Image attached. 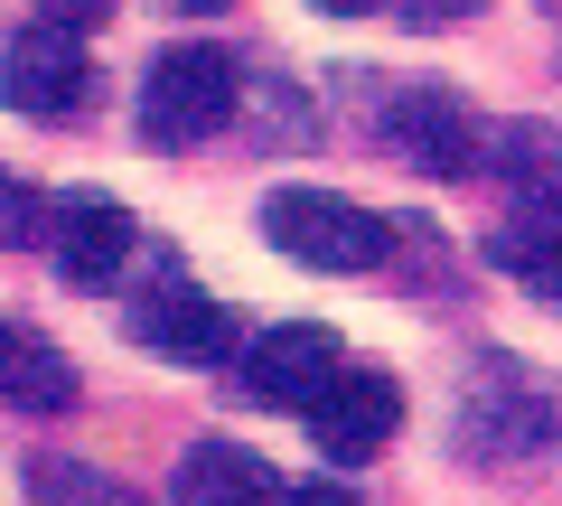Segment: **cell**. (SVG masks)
I'll list each match as a JSON object with an SVG mask.
<instances>
[{
    "label": "cell",
    "mask_w": 562,
    "mask_h": 506,
    "mask_svg": "<svg viewBox=\"0 0 562 506\" xmlns=\"http://www.w3.org/2000/svg\"><path fill=\"white\" fill-rule=\"evenodd\" d=\"M29 225H38V198H29V188L10 179V169H0V244H20Z\"/></svg>",
    "instance_id": "obj_13"
},
{
    "label": "cell",
    "mask_w": 562,
    "mask_h": 506,
    "mask_svg": "<svg viewBox=\"0 0 562 506\" xmlns=\"http://www.w3.org/2000/svg\"><path fill=\"white\" fill-rule=\"evenodd\" d=\"M76 38L85 29H57V20L20 29V38L0 47V103H10V113H38V122L76 113V103L94 94V57H85Z\"/></svg>",
    "instance_id": "obj_4"
},
{
    "label": "cell",
    "mask_w": 562,
    "mask_h": 506,
    "mask_svg": "<svg viewBox=\"0 0 562 506\" xmlns=\"http://www.w3.org/2000/svg\"><path fill=\"white\" fill-rule=\"evenodd\" d=\"M47 254H57V272L76 291H113L122 263H132V216H122V198H103V188L47 198Z\"/></svg>",
    "instance_id": "obj_7"
},
{
    "label": "cell",
    "mask_w": 562,
    "mask_h": 506,
    "mask_svg": "<svg viewBox=\"0 0 562 506\" xmlns=\"http://www.w3.org/2000/svg\"><path fill=\"white\" fill-rule=\"evenodd\" d=\"M132 338L150 347L160 366H225V347H235V310L206 301L188 272H169V282H150L132 301Z\"/></svg>",
    "instance_id": "obj_6"
},
{
    "label": "cell",
    "mask_w": 562,
    "mask_h": 506,
    "mask_svg": "<svg viewBox=\"0 0 562 506\" xmlns=\"http://www.w3.org/2000/svg\"><path fill=\"white\" fill-rule=\"evenodd\" d=\"M179 10H235V0H179Z\"/></svg>",
    "instance_id": "obj_17"
},
{
    "label": "cell",
    "mask_w": 562,
    "mask_h": 506,
    "mask_svg": "<svg viewBox=\"0 0 562 506\" xmlns=\"http://www.w3.org/2000/svg\"><path fill=\"white\" fill-rule=\"evenodd\" d=\"M319 10H338V20H357V10H375V0H319Z\"/></svg>",
    "instance_id": "obj_16"
},
{
    "label": "cell",
    "mask_w": 562,
    "mask_h": 506,
    "mask_svg": "<svg viewBox=\"0 0 562 506\" xmlns=\"http://www.w3.org/2000/svg\"><path fill=\"white\" fill-rule=\"evenodd\" d=\"M394 423H403L394 375H357V366H347L338 385H328L319 404H310V441H319V460H338V469L375 460V450L394 441Z\"/></svg>",
    "instance_id": "obj_8"
},
{
    "label": "cell",
    "mask_w": 562,
    "mask_h": 506,
    "mask_svg": "<svg viewBox=\"0 0 562 506\" xmlns=\"http://www.w3.org/2000/svg\"><path fill=\"white\" fill-rule=\"evenodd\" d=\"M338 375H347L338 328H319V319H281V328H262L254 357H244V394H254V404H281V413H310L328 385H338Z\"/></svg>",
    "instance_id": "obj_5"
},
{
    "label": "cell",
    "mask_w": 562,
    "mask_h": 506,
    "mask_svg": "<svg viewBox=\"0 0 562 506\" xmlns=\"http://www.w3.org/2000/svg\"><path fill=\"white\" fill-rule=\"evenodd\" d=\"M0 404L10 413H66L76 404V366L29 328H0Z\"/></svg>",
    "instance_id": "obj_10"
},
{
    "label": "cell",
    "mask_w": 562,
    "mask_h": 506,
    "mask_svg": "<svg viewBox=\"0 0 562 506\" xmlns=\"http://www.w3.org/2000/svg\"><path fill=\"white\" fill-rule=\"evenodd\" d=\"M384 150L413 160L422 179H469V169L487 160V132H479V113H469L450 85H413V94H394V113H384Z\"/></svg>",
    "instance_id": "obj_3"
},
{
    "label": "cell",
    "mask_w": 562,
    "mask_h": 506,
    "mask_svg": "<svg viewBox=\"0 0 562 506\" xmlns=\"http://www.w3.org/2000/svg\"><path fill=\"white\" fill-rule=\"evenodd\" d=\"M38 20H57V29H94V20H113V0H29Z\"/></svg>",
    "instance_id": "obj_15"
},
{
    "label": "cell",
    "mask_w": 562,
    "mask_h": 506,
    "mask_svg": "<svg viewBox=\"0 0 562 506\" xmlns=\"http://www.w3.org/2000/svg\"><path fill=\"white\" fill-rule=\"evenodd\" d=\"M543 10H562V0H543Z\"/></svg>",
    "instance_id": "obj_18"
},
{
    "label": "cell",
    "mask_w": 562,
    "mask_h": 506,
    "mask_svg": "<svg viewBox=\"0 0 562 506\" xmlns=\"http://www.w3.org/2000/svg\"><path fill=\"white\" fill-rule=\"evenodd\" d=\"M487 169L506 179V198L553 206L562 198V132L553 122H506V132H487Z\"/></svg>",
    "instance_id": "obj_11"
},
{
    "label": "cell",
    "mask_w": 562,
    "mask_h": 506,
    "mask_svg": "<svg viewBox=\"0 0 562 506\" xmlns=\"http://www.w3.org/2000/svg\"><path fill=\"white\" fill-rule=\"evenodd\" d=\"M394 10H403L413 29H450V20H479L487 0H394Z\"/></svg>",
    "instance_id": "obj_14"
},
{
    "label": "cell",
    "mask_w": 562,
    "mask_h": 506,
    "mask_svg": "<svg viewBox=\"0 0 562 506\" xmlns=\"http://www.w3.org/2000/svg\"><path fill=\"white\" fill-rule=\"evenodd\" d=\"M235 103H244V66L225 47H169L150 66V85H140V142L150 150H198L235 122Z\"/></svg>",
    "instance_id": "obj_2"
},
{
    "label": "cell",
    "mask_w": 562,
    "mask_h": 506,
    "mask_svg": "<svg viewBox=\"0 0 562 506\" xmlns=\"http://www.w3.org/2000/svg\"><path fill=\"white\" fill-rule=\"evenodd\" d=\"M29 487H76V497H113V479H94V469H66V460H29Z\"/></svg>",
    "instance_id": "obj_12"
},
{
    "label": "cell",
    "mask_w": 562,
    "mask_h": 506,
    "mask_svg": "<svg viewBox=\"0 0 562 506\" xmlns=\"http://www.w3.org/2000/svg\"><path fill=\"white\" fill-rule=\"evenodd\" d=\"M262 244H281L301 272H375L394 254V225L357 198H328V188H272L262 198Z\"/></svg>",
    "instance_id": "obj_1"
},
{
    "label": "cell",
    "mask_w": 562,
    "mask_h": 506,
    "mask_svg": "<svg viewBox=\"0 0 562 506\" xmlns=\"http://www.w3.org/2000/svg\"><path fill=\"white\" fill-rule=\"evenodd\" d=\"M179 497H198V506H225V497H291V479H281L262 450H244V441H198L179 460Z\"/></svg>",
    "instance_id": "obj_9"
}]
</instances>
